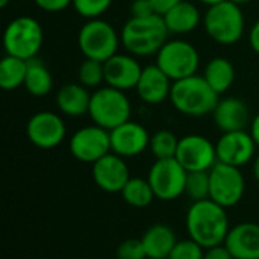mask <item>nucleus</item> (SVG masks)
<instances>
[{"mask_svg":"<svg viewBox=\"0 0 259 259\" xmlns=\"http://www.w3.org/2000/svg\"><path fill=\"white\" fill-rule=\"evenodd\" d=\"M187 232L203 249L225 244L231 231L226 208L211 199L193 202L187 212Z\"/></svg>","mask_w":259,"mask_h":259,"instance_id":"nucleus-1","label":"nucleus"},{"mask_svg":"<svg viewBox=\"0 0 259 259\" xmlns=\"http://www.w3.org/2000/svg\"><path fill=\"white\" fill-rule=\"evenodd\" d=\"M168 29L164 18L158 14L149 17H131L120 33L121 46L127 53L143 58L156 55L161 47L167 42Z\"/></svg>","mask_w":259,"mask_h":259,"instance_id":"nucleus-2","label":"nucleus"},{"mask_svg":"<svg viewBox=\"0 0 259 259\" xmlns=\"http://www.w3.org/2000/svg\"><path fill=\"white\" fill-rule=\"evenodd\" d=\"M219 100V94L209 87L205 77L199 74L173 82L170 93V102L175 109L188 117L212 114Z\"/></svg>","mask_w":259,"mask_h":259,"instance_id":"nucleus-3","label":"nucleus"},{"mask_svg":"<svg viewBox=\"0 0 259 259\" xmlns=\"http://www.w3.org/2000/svg\"><path fill=\"white\" fill-rule=\"evenodd\" d=\"M131 114L132 105L126 96V91L105 85L91 93L88 115L93 124H97L106 131H112L129 121Z\"/></svg>","mask_w":259,"mask_h":259,"instance_id":"nucleus-4","label":"nucleus"},{"mask_svg":"<svg viewBox=\"0 0 259 259\" xmlns=\"http://www.w3.org/2000/svg\"><path fill=\"white\" fill-rule=\"evenodd\" d=\"M244 14L241 6L231 0L209 6L203 15V27L208 36L222 44L232 46L238 42L244 33Z\"/></svg>","mask_w":259,"mask_h":259,"instance_id":"nucleus-5","label":"nucleus"},{"mask_svg":"<svg viewBox=\"0 0 259 259\" xmlns=\"http://www.w3.org/2000/svg\"><path fill=\"white\" fill-rule=\"evenodd\" d=\"M44 30L39 21L29 15H21L8 23L3 32V49L6 55L30 61L36 58L42 47Z\"/></svg>","mask_w":259,"mask_h":259,"instance_id":"nucleus-6","label":"nucleus"},{"mask_svg":"<svg viewBox=\"0 0 259 259\" xmlns=\"http://www.w3.org/2000/svg\"><path fill=\"white\" fill-rule=\"evenodd\" d=\"M120 44L121 38L115 27L102 18L88 20L77 33L79 50L88 59L105 62L118 53Z\"/></svg>","mask_w":259,"mask_h":259,"instance_id":"nucleus-7","label":"nucleus"},{"mask_svg":"<svg viewBox=\"0 0 259 259\" xmlns=\"http://www.w3.org/2000/svg\"><path fill=\"white\" fill-rule=\"evenodd\" d=\"M156 65L173 80H181L197 74L200 55L197 49L185 39H167L156 53Z\"/></svg>","mask_w":259,"mask_h":259,"instance_id":"nucleus-8","label":"nucleus"},{"mask_svg":"<svg viewBox=\"0 0 259 259\" xmlns=\"http://www.w3.org/2000/svg\"><path fill=\"white\" fill-rule=\"evenodd\" d=\"M188 171L176 158L156 159L149 170L147 181L155 193V197L170 202L185 194Z\"/></svg>","mask_w":259,"mask_h":259,"instance_id":"nucleus-9","label":"nucleus"},{"mask_svg":"<svg viewBox=\"0 0 259 259\" xmlns=\"http://www.w3.org/2000/svg\"><path fill=\"white\" fill-rule=\"evenodd\" d=\"M246 191V181L238 167L217 162L209 170V199L223 208L238 205Z\"/></svg>","mask_w":259,"mask_h":259,"instance_id":"nucleus-10","label":"nucleus"},{"mask_svg":"<svg viewBox=\"0 0 259 259\" xmlns=\"http://www.w3.org/2000/svg\"><path fill=\"white\" fill-rule=\"evenodd\" d=\"M70 153L80 162L94 164L100 158L111 153L109 131L91 124L77 129L70 138Z\"/></svg>","mask_w":259,"mask_h":259,"instance_id":"nucleus-11","label":"nucleus"},{"mask_svg":"<svg viewBox=\"0 0 259 259\" xmlns=\"http://www.w3.org/2000/svg\"><path fill=\"white\" fill-rule=\"evenodd\" d=\"M175 158L187 171H209L219 162L215 144L199 134L179 138Z\"/></svg>","mask_w":259,"mask_h":259,"instance_id":"nucleus-12","label":"nucleus"},{"mask_svg":"<svg viewBox=\"0 0 259 259\" xmlns=\"http://www.w3.org/2000/svg\"><path fill=\"white\" fill-rule=\"evenodd\" d=\"M26 134L29 141L38 149H55L58 147L65 135L67 127L61 115L52 111L35 112L26 126Z\"/></svg>","mask_w":259,"mask_h":259,"instance_id":"nucleus-13","label":"nucleus"},{"mask_svg":"<svg viewBox=\"0 0 259 259\" xmlns=\"http://www.w3.org/2000/svg\"><path fill=\"white\" fill-rule=\"evenodd\" d=\"M256 147L258 146L250 132H225L215 143L217 159L219 162L241 168L243 165L255 159Z\"/></svg>","mask_w":259,"mask_h":259,"instance_id":"nucleus-14","label":"nucleus"},{"mask_svg":"<svg viewBox=\"0 0 259 259\" xmlns=\"http://www.w3.org/2000/svg\"><path fill=\"white\" fill-rule=\"evenodd\" d=\"M91 175H93L94 184L102 191L111 193V194L121 193L131 179L129 167H127L124 158H121L112 152L93 164Z\"/></svg>","mask_w":259,"mask_h":259,"instance_id":"nucleus-15","label":"nucleus"},{"mask_svg":"<svg viewBox=\"0 0 259 259\" xmlns=\"http://www.w3.org/2000/svg\"><path fill=\"white\" fill-rule=\"evenodd\" d=\"M111 152L121 158H134L141 155L150 144L147 129L137 121H126L109 131Z\"/></svg>","mask_w":259,"mask_h":259,"instance_id":"nucleus-16","label":"nucleus"},{"mask_svg":"<svg viewBox=\"0 0 259 259\" xmlns=\"http://www.w3.org/2000/svg\"><path fill=\"white\" fill-rule=\"evenodd\" d=\"M103 64L106 85L121 91L137 88V83L143 71V67L138 62L137 56L131 53H115Z\"/></svg>","mask_w":259,"mask_h":259,"instance_id":"nucleus-17","label":"nucleus"},{"mask_svg":"<svg viewBox=\"0 0 259 259\" xmlns=\"http://www.w3.org/2000/svg\"><path fill=\"white\" fill-rule=\"evenodd\" d=\"M173 80L156 65L143 67L140 80L137 83L138 97L147 105H159L170 99Z\"/></svg>","mask_w":259,"mask_h":259,"instance_id":"nucleus-18","label":"nucleus"},{"mask_svg":"<svg viewBox=\"0 0 259 259\" xmlns=\"http://www.w3.org/2000/svg\"><path fill=\"white\" fill-rule=\"evenodd\" d=\"M212 118L215 126L225 132L246 131V127L252 123L249 106L238 97H226L219 100Z\"/></svg>","mask_w":259,"mask_h":259,"instance_id":"nucleus-19","label":"nucleus"},{"mask_svg":"<svg viewBox=\"0 0 259 259\" xmlns=\"http://www.w3.org/2000/svg\"><path fill=\"white\" fill-rule=\"evenodd\" d=\"M225 246L234 259H259V225L246 222L231 228Z\"/></svg>","mask_w":259,"mask_h":259,"instance_id":"nucleus-20","label":"nucleus"},{"mask_svg":"<svg viewBox=\"0 0 259 259\" xmlns=\"http://www.w3.org/2000/svg\"><path fill=\"white\" fill-rule=\"evenodd\" d=\"M91 93L82 83L62 85L55 97L58 109L67 117H82L88 114Z\"/></svg>","mask_w":259,"mask_h":259,"instance_id":"nucleus-21","label":"nucleus"},{"mask_svg":"<svg viewBox=\"0 0 259 259\" xmlns=\"http://www.w3.org/2000/svg\"><path fill=\"white\" fill-rule=\"evenodd\" d=\"M147 259H168L178 240L175 231L164 225H152L141 237Z\"/></svg>","mask_w":259,"mask_h":259,"instance_id":"nucleus-22","label":"nucleus"},{"mask_svg":"<svg viewBox=\"0 0 259 259\" xmlns=\"http://www.w3.org/2000/svg\"><path fill=\"white\" fill-rule=\"evenodd\" d=\"M164 23L170 33L173 35H185L197 29L203 17L199 8L188 0H182L175 8H171L167 14L162 15Z\"/></svg>","mask_w":259,"mask_h":259,"instance_id":"nucleus-23","label":"nucleus"},{"mask_svg":"<svg viewBox=\"0 0 259 259\" xmlns=\"http://www.w3.org/2000/svg\"><path fill=\"white\" fill-rule=\"evenodd\" d=\"M202 76L209 83V87L220 96V94L226 93L234 85L235 67L228 58L215 56L206 64Z\"/></svg>","mask_w":259,"mask_h":259,"instance_id":"nucleus-24","label":"nucleus"},{"mask_svg":"<svg viewBox=\"0 0 259 259\" xmlns=\"http://www.w3.org/2000/svg\"><path fill=\"white\" fill-rule=\"evenodd\" d=\"M24 88L33 97H44L52 91L53 77H52L50 70L41 59L33 58V59L27 61V73H26V79H24Z\"/></svg>","mask_w":259,"mask_h":259,"instance_id":"nucleus-25","label":"nucleus"},{"mask_svg":"<svg viewBox=\"0 0 259 259\" xmlns=\"http://www.w3.org/2000/svg\"><path fill=\"white\" fill-rule=\"evenodd\" d=\"M27 73V61L5 55L0 61V88L5 91H14L24 85Z\"/></svg>","mask_w":259,"mask_h":259,"instance_id":"nucleus-26","label":"nucleus"},{"mask_svg":"<svg viewBox=\"0 0 259 259\" xmlns=\"http://www.w3.org/2000/svg\"><path fill=\"white\" fill-rule=\"evenodd\" d=\"M121 196L124 202L134 208H146L155 199V193L149 181L143 178H131L126 187L123 188Z\"/></svg>","mask_w":259,"mask_h":259,"instance_id":"nucleus-27","label":"nucleus"},{"mask_svg":"<svg viewBox=\"0 0 259 259\" xmlns=\"http://www.w3.org/2000/svg\"><path fill=\"white\" fill-rule=\"evenodd\" d=\"M178 146H179V138L171 131L161 129L150 137L149 149L156 159H168L176 156Z\"/></svg>","mask_w":259,"mask_h":259,"instance_id":"nucleus-28","label":"nucleus"},{"mask_svg":"<svg viewBox=\"0 0 259 259\" xmlns=\"http://www.w3.org/2000/svg\"><path fill=\"white\" fill-rule=\"evenodd\" d=\"M79 83L87 88H100L105 82V64L96 59L85 58L77 70Z\"/></svg>","mask_w":259,"mask_h":259,"instance_id":"nucleus-29","label":"nucleus"},{"mask_svg":"<svg viewBox=\"0 0 259 259\" xmlns=\"http://www.w3.org/2000/svg\"><path fill=\"white\" fill-rule=\"evenodd\" d=\"M185 194L193 202L209 199V171H188Z\"/></svg>","mask_w":259,"mask_h":259,"instance_id":"nucleus-30","label":"nucleus"},{"mask_svg":"<svg viewBox=\"0 0 259 259\" xmlns=\"http://www.w3.org/2000/svg\"><path fill=\"white\" fill-rule=\"evenodd\" d=\"M111 5L112 0H73L74 11L87 20L100 18L111 8Z\"/></svg>","mask_w":259,"mask_h":259,"instance_id":"nucleus-31","label":"nucleus"},{"mask_svg":"<svg viewBox=\"0 0 259 259\" xmlns=\"http://www.w3.org/2000/svg\"><path fill=\"white\" fill-rule=\"evenodd\" d=\"M205 249L194 240L178 241L168 259H203Z\"/></svg>","mask_w":259,"mask_h":259,"instance_id":"nucleus-32","label":"nucleus"},{"mask_svg":"<svg viewBox=\"0 0 259 259\" xmlns=\"http://www.w3.org/2000/svg\"><path fill=\"white\" fill-rule=\"evenodd\" d=\"M117 259H147L144 246L140 240H126L117 247Z\"/></svg>","mask_w":259,"mask_h":259,"instance_id":"nucleus-33","label":"nucleus"},{"mask_svg":"<svg viewBox=\"0 0 259 259\" xmlns=\"http://www.w3.org/2000/svg\"><path fill=\"white\" fill-rule=\"evenodd\" d=\"M153 14L156 12L150 0H134L131 3V17L141 18V17H149Z\"/></svg>","mask_w":259,"mask_h":259,"instance_id":"nucleus-34","label":"nucleus"},{"mask_svg":"<svg viewBox=\"0 0 259 259\" xmlns=\"http://www.w3.org/2000/svg\"><path fill=\"white\" fill-rule=\"evenodd\" d=\"M35 5L46 12H61L73 5V0H33Z\"/></svg>","mask_w":259,"mask_h":259,"instance_id":"nucleus-35","label":"nucleus"},{"mask_svg":"<svg viewBox=\"0 0 259 259\" xmlns=\"http://www.w3.org/2000/svg\"><path fill=\"white\" fill-rule=\"evenodd\" d=\"M203 259H234V256L231 255V252L228 250L225 244H220V246L205 249Z\"/></svg>","mask_w":259,"mask_h":259,"instance_id":"nucleus-36","label":"nucleus"},{"mask_svg":"<svg viewBox=\"0 0 259 259\" xmlns=\"http://www.w3.org/2000/svg\"><path fill=\"white\" fill-rule=\"evenodd\" d=\"M150 2L155 8V12L162 17L164 14H167L171 8H175L182 0H150Z\"/></svg>","mask_w":259,"mask_h":259,"instance_id":"nucleus-37","label":"nucleus"},{"mask_svg":"<svg viewBox=\"0 0 259 259\" xmlns=\"http://www.w3.org/2000/svg\"><path fill=\"white\" fill-rule=\"evenodd\" d=\"M249 46H250V49L255 53L259 55V20H256L255 24L250 27V32H249Z\"/></svg>","mask_w":259,"mask_h":259,"instance_id":"nucleus-38","label":"nucleus"},{"mask_svg":"<svg viewBox=\"0 0 259 259\" xmlns=\"http://www.w3.org/2000/svg\"><path fill=\"white\" fill-rule=\"evenodd\" d=\"M250 134H252V137H253L256 146L259 147V112L255 115V118H253L252 123H250Z\"/></svg>","mask_w":259,"mask_h":259,"instance_id":"nucleus-39","label":"nucleus"},{"mask_svg":"<svg viewBox=\"0 0 259 259\" xmlns=\"http://www.w3.org/2000/svg\"><path fill=\"white\" fill-rule=\"evenodd\" d=\"M253 176L259 182V155H256L255 159H253Z\"/></svg>","mask_w":259,"mask_h":259,"instance_id":"nucleus-40","label":"nucleus"},{"mask_svg":"<svg viewBox=\"0 0 259 259\" xmlns=\"http://www.w3.org/2000/svg\"><path fill=\"white\" fill-rule=\"evenodd\" d=\"M200 3H203V5H206L208 8L209 6H214V5H219V3H222V2H225V0H199Z\"/></svg>","mask_w":259,"mask_h":259,"instance_id":"nucleus-41","label":"nucleus"},{"mask_svg":"<svg viewBox=\"0 0 259 259\" xmlns=\"http://www.w3.org/2000/svg\"><path fill=\"white\" fill-rule=\"evenodd\" d=\"M231 2H234V3H237L238 6H241V5H247V3H250L252 0H231Z\"/></svg>","mask_w":259,"mask_h":259,"instance_id":"nucleus-42","label":"nucleus"},{"mask_svg":"<svg viewBox=\"0 0 259 259\" xmlns=\"http://www.w3.org/2000/svg\"><path fill=\"white\" fill-rule=\"evenodd\" d=\"M11 3V0H0V8H6Z\"/></svg>","mask_w":259,"mask_h":259,"instance_id":"nucleus-43","label":"nucleus"}]
</instances>
